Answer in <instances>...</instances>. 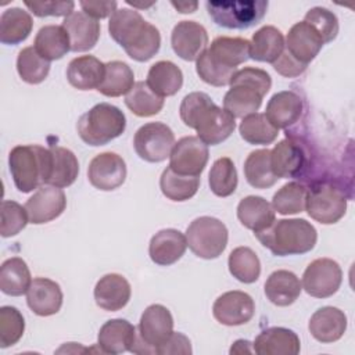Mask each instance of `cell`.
<instances>
[{
    "mask_svg": "<svg viewBox=\"0 0 355 355\" xmlns=\"http://www.w3.org/2000/svg\"><path fill=\"white\" fill-rule=\"evenodd\" d=\"M179 114L183 123L194 129L197 137L207 146H216L225 141L236 128L234 118L202 92H193L184 96Z\"/></svg>",
    "mask_w": 355,
    "mask_h": 355,
    "instance_id": "cell-1",
    "label": "cell"
},
{
    "mask_svg": "<svg viewBox=\"0 0 355 355\" xmlns=\"http://www.w3.org/2000/svg\"><path fill=\"white\" fill-rule=\"evenodd\" d=\"M108 32L126 54L139 62L153 58L161 47L159 31L136 10H116L110 18Z\"/></svg>",
    "mask_w": 355,
    "mask_h": 355,
    "instance_id": "cell-2",
    "label": "cell"
},
{
    "mask_svg": "<svg viewBox=\"0 0 355 355\" xmlns=\"http://www.w3.org/2000/svg\"><path fill=\"white\" fill-rule=\"evenodd\" d=\"M258 241L273 255H301L313 250L318 241L315 226L305 219H280L254 233Z\"/></svg>",
    "mask_w": 355,
    "mask_h": 355,
    "instance_id": "cell-3",
    "label": "cell"
},
{
    "mask_svg": "<svg viewBox=\"0 0 355 355\" xmlns=\"http://www.w3.org/2000/svg\"><path fill=\"white\" fill-rule=\"evenodd\" d=\"M270 86L272 79L266 71L252 67L237 69L230 80V89L223 97V110L233 118L254 114L261 107Z\"/></svg>",
    "mask_w": 355,
    "mask_h": 355,
    "instance_id": "cell-4",
    "label": "cell"
},
{
    "mask_svg": "<svg viewBox=\"0 0 355 355\" xmlns=\"http://www.w3.org/2000/svg\"><path fill=\"white\" fill-rule=\"evenodd\" d=\"M8 165L15 187L21 193H31L49 182L51 165L50 148L39 144L15 146L10 151Z\"/></svg>",
    "mask_w": 355,
    "mask_h": 355,
    "instance_id": "cell-5",
    "label": "cell"
},
{
    "mask_svg": "<svg viewBox=\"0 0 355 355\" xmlns=\"http://www.w3.org/2000/svg\"><path fill=\"white\" fill-rule=\"evenodd\" d=\"M76 129L86 144L104 146L125 132L126 118L118 107L100 103L79 118Z\"/></svg>",
    "mask_w": 355,
    "mask_h": 355,
    "instance_id": "cell-6",
    "label": "cell"
},
{
    "mask_svg": "<svg viewBox=\"0 0 355 355\" xmlns=\"http://www.w3.org/2000/svg\"><path fill=\"white\" fill-rule=\"evenodd\" d=\"M172 333L173 318L169 309L161 304H153L144 309L140 318L136 341L130 351L135 354H157Z\"/></svg>",
    "mask_w": 355,
    "mask_h": 355,
    "instance_id": "cell-7",
    "label": "cell"
},
{
    "mask_svg": "<svg viewBox=\"0 0 355 355\" xmlns=\"http://www.w3.org/2000/svg\"><path fill=\"white\" fill-rule=\"evenodd\" d=\"M227 227L214 216L194 219L186 230L187 247L194 255L202 259L218 258L227 245Z\"/></svg>",
    "mask_w": 355,
    "mask_h": 355,
    "instance_id": "cell-8",
    "label": "cell"
},
{
    "mask_svg": "<svg viewBox=\"0 0 355 355\" xmlns=\"http://www.w3.org/2000/svg\"><path fill=\"white\" fill-rule=\"evenodd\" d=\"M207 11L211 19L227 29H247L257 25L266 14L268 1H207Z\"/></svg>",
    "mask_w": 355,
    "mask_h": 355,
    "instance_id": "cell-9",
    "label": "cell"
},
{
    "mask_svg": "<svg viewBox=\"0 0 355 355\" xmlns=\"http://www.w3.org/2000/svg\"><path fill=\"white\" fill-rule=\"evenodd\" d=\"M305 209L313 220L333 225L345 215L347 197L338 186L330 182H318L306 191Z\"/></svg>",
    "mask_w": 355,
    "mask_h": 355,
    "instance_id": "cell-10",
    "label": "cell"
},
{
    "mask_svg": "<svg viewBox=\"0 0 355 355\" xmlns=\"http://www.w3.org/2000/svg\"><path fill=\"white\" fill-rule=\"evenodd\" d=\"M175 146L172 129L162 122H148L137 129L133 137L136 154L147 162L165 161Z\"/></svg>",
    "mask_w": 355,
    "mask_h": 355,
    "instance_id": "cell-11",
    "label": "cell"
},
{
    "mask_svg": "<svg viewBox=\"0 0 355 355\" xmlns=\"http://www.w3.org/2000/svg\"><path fill=\"white\" fill-rule=\"evenodd\" d=\"M343 282L340 265L330 258L312 261L302 275V288L315 298H327L336 294Z\"/></svg>",
    "mask_w": 355,
    "mask_h": 355,
    "instance_id": "cell-12",
    "label": "cell"
},
{
    "mask_svg": "<svg viewBox=\"0 0 355 355\" xmlns=\"http://www.w3.org/2000/svg\"><path fill=\"white\" fill-rule=\"evenodd\" d=\"M208 146L197 136H186L175 143L169 155V168L184 176H200L208 162Z\"/></svg>",
    "mask_w": 355,
    "mask_h": 355,
    "instance_id": "cell-13",
    "label": "cell"
},
{
    "mask_svg": "<svg viewBox=\"0 0 355 355\" xmlns=\"http://www.w3.org/2000/svg\"><path fill=\"white\" fill-rule=\"evenodd\" d=\"M87 178L93 187L111 191L123 184L126 179V164L115 153L107 151L97 154L89 164Z\"/></svg>",
    "mask_w": 355,
    "mask_h": 355,
    "instance_id": "cell-14",
    "label": "cell"
},
{
    "mask_svg": "<svg viewBox=\"0 0 355 355\" xmlns=\"http://www.w3.org/2000/svg\"><path fill=\"white\" fill-rule=\"evenodd\" d=\"M306 165V150L293 137H286L270 150V166L279 179L300 178L304 175Z\"/></svg>",
    "mask_w": 355,
    "mask_h": 355,
    "instance_id": "cell-15",
    "label": "cell"
},
{
    "mask_svg": "<svg viewBox=\"0 0 355 355\" xmlns=\"http://www.w3.org/2000/svg\"><path fill=\"white\" fill-rule=\"evenodd\" d=\"M67 207L65 193L55 186L43 184L25 202L29 223L43 225L58 218Z\"/></svg>",
    "mask_w": 355,
    "mask_h": 355,
    "instance_id": "cell-16",
    "label": "cell"
},
{
    "mask_svg": "<svg viewBox=\"0 0 355 355\" xmlns=\"http://www.w3.org/2000/svg\"><path fill=\"white\" fill-rule=\"evenodd\" d=\"M255 312V304L250 294L239 290L219 295L212 306L214 318L225 326H240L250 322Z\"/></svg>",
    "mask_w": 355,
    "mask_h": 355,
    "instance_id": "cell-17",
    "label": "cell"
},
{
    "mask_svg": "<svg viewBox=\"0 0 355 355\" xmlns=\"http://www.w3.org/2000/svg\"><path fill=\"white\" fill-rule=\"evenodd\" d=\"M171 44L182 60L197 61L208 46L207 29L196 21H180L173 26Z\"/></svg>",
    "mask_w": 355,
    "mask_h": 355,
    "instance_id": "cell-18",
    "label": "cell"
},
{
    "mask_svg": "<svg viewBox=\"0 0 355 355\" xmlns=\"http://www.w3.org/2000/svg\"><path fill=\"white\" fill-rule=\"evenodd\" d=\"M324 42L318 31L305 21L294 24L286 37V50L301 64L306 65L319 54Z\"/></svg>",
    "mask_w": 355,
    "mask_h": 355,
    "instance_id": "cell-19",
    "label": "cell"
},
{
    "mask_svg": "<svg viewBox=\"0 0 355 355\" xmlns=\"http://www.w3.org/2000/svg\"><path fill=\"white\" fill-rule=\"evenodd\" d=\"M62 26L69 36L71 51L83 53L92 50L100 37V22L83 11H73L64 18Z\"/></svg>",
    "mask_w": 355,
    "mask_h": 355,
    "instance_id": "cell-20",
    "label": "cell"
},
{
    "mask_svg": "<svg viewBox=\"0 0 355 355\" xmlns=\"http://www.w3.org/2000/svg\"><path fill=\"white\" fill-rule=\"evenodd\" d=\"M26 302L31 311L39 316L55 315L62 305L61 287L47 277H36L28 288Z\"/></svg>",
    "mask_w": 355,
    "mask_h": 355,
    "instance_id": "cell-21",
    "label": "cell"
},
{
    "mask_svg": "<svg viewBox=\"0 0 355 355\" xmlns=\"http://www.w3.org/2000/svg\"><path fill=\"white\" fill-rule=\"evenodd\" d=\"M187 248L186 236L176 229H162L157 232L148 245V254L154 263L169 266L178 262Z\"/></svg>",
    "mask_w": 355,
    "mask_h": 355,
    "instance_id": "cell-22",
    "label": "cell"
},
{
    "mask_svg": "<svg viewBox=\"0 0 355 355\" xmlns=\"http://www.w3.org/2000/svg\"><path fill=\"white\" fill-rule=\"evenodd\" d=\"M136 334V327L130 322L125 319H111L100 327L97 345L104 354H122L132 349Z\"/></svg>",
    "mask_w": 355,
    "mask_h": 355,
    "instance_id": "cell-23",
    "label": "cell"
},
{
    "mask_svg": "<svg viewBox=\"0 0 355 355\" xmlns=\"http://www.w3.org/2000/svg\"><path fill=\"white\" fill-rule=\"evenodd\" d=\"M130 284L118 273H108L100 277L94 287V300L97 306L104 311L115 312L126 306L130 300Z\"/></svg>",
    "mask_w": 355,
    "mask_h": 355,
    "instance_id": "cell-24",
    "label": "cell"
},
{
    "mask_svg": "<svg viewBox=\"0 0 355 355\" xmlns=\"http://www.w3.org/2000/svg\"><path fill=\"white\" fill-rule=\"evenodd\" d=\"M309 333L323 344L340 340L347 330V316L336 306H322L309 319Z\"/></svg>",
    "mask_w": 355,
    "mask_h": 355,
    "instance_id": "cell-25",
    "label": "cell"
},
{
    "mask_svg": "<svg viewBox=\"0 0 355 355\" xmlns=\"http://www.w3.org/2000/svg\"><path fill=\"white\" fill-rule=\"evenodd\" d=\"M300 348L301 343L297 333L286 327L262 330L252 343V349L258 355H297Z\"/></svg>",
    "mask_w": 355,
    "mask_h": 355,
    "instance_id": "cell-26",
    "label": "cell"
},
{
    "mask_svg": "<svg viewBox=\"0 0 355 355\" xmlns=\"http://www.w3.org/2000/svg\"><path fill=\"white\" fill-rule=\"evenodd\" d=\"M301 112V97L291 90H284L270 97L265 110V116L276 129H286L300 119Z\"/></svg>",
    "mask_w": 355,
    "mask_h": 355,
    "instance_id": "cell-27",
    "label": "cell"
},
{
    "mask_svg": "<svg viewBox=\"0 0 355 355\" xmlns=\"http://www.w3.org/2000/svg\"><path fill=\"white\" fill-rule=\"evenodd\" d=\"M105 64L93 55H80L73 58L67 68V79L78 90L97 89L103 82Z\"/></svg>",
    "mask_w": 355,
    "mask_h": 355,
    "instance_id": "cell-28",
    "label": "cell"
},
{
    "mask_svg": "<svg viewBox=\"0 0 355 355\" xmlns=\"http://www.w3.org/2000/svg\"><path fill=\"white\" fill-rule=\"evenodd\" d=\"M205 51L220 67L237 69L250 58V42L243 37L219 36Z\"/></svg>",
    "mask_w": 355,
    "mask_h": 355,
    "instance_id": "cell-29",
    "label": "cell"
},
{
    "mask_svg": "<svg viewBox=\"0 0 355 355\" xmlns=\"http://www.w3.org/2000/svg\"><path fill=\"white\" fill-rule=\"evenodd\" d=\"M302 290L301 282L295 273L279 269L269 275L265 282V294L268 300L277 306H288L297 301Z\"/></svg>",
    "mask_w": 355,
    "mask_h": 355,
    "instance_id": "cell-30",
    "label": "cell"
},
{
    "mask_svg": "<svg viewBox=\"0 0 355 355\" xmlns=\"http://www.w3.org/2000/svg\"><path fill=\"white\" fill-rule=\"evenodd\" d=\"M237 218L254 233L269 227L276 220L273 207L259 196L244 197L237 205Z\"/></svg>",
    "mask_w": 355,
    "mask_h": 355,
    "instance_id": "cell-31",
    "label": "cell"
},
{
    "mask_svg": "<svg viewBox=\"0 0 355 355\" xmlns=\"http://www.w3.org/2000/svg\"><path fill=\"white\" fill-rule=\"evenodd\" d=\"M283 50V33L272 25H266L258 29L250 42V58L259 62L273 64L282 55Z\"/></svg>",
    "mask_w": 355,
    "mask_h": 355,
    "instance_id": "cell-32",
    "label": "cell"
},
{
    "mask_svg": "<svg viewBox=\"0 0 355 355\" xmlns=\"http://www.w3.org/2000/svg\"><path fill=\"white\" fill-rule=\"evenodd\" d=\"M146 82L155 94L169 97L182 89L183 73L172 61H158L150 67Z\"/></svg>",
    "mask_w": 355,
    "mask_h": 355,
    "instance_id": "cell-33",
    "label": "cell"
},
{
    "mask_svg": "<svg viewBox=\"0 0 355 355\" xmlns=\"http://www.w3.org/2000/svg\"><path fill=\"white\" fill-rule=\"evenodd\" d=\"M33 47L47 61L61 60L71 51L69 36L62 25H44L36 33Z\"/></svg>",
    "mask_w": 355,
    "mask_h": 355,
    "instance_id": "cell-34",
    "label": "cell"
},
{
    "mask_svg": "<svg viewBox=\"0 0 355 355\" xmlns=\"http://www.w3.org/2000/svg\"><path fill=\"white\" fill-rule=\"evenodd\" d=\"M33 28L31 14L19 7L7 8L0 17V42L3 44H19L28 39Z\"/></svg>",
    "mask_w": 355,
    "mask_h": 355,
    "instance_id": "cell-35",
    "label": "cell"
},
{
    "mask_svg": "<svg viewBox=\"0 0 355 355\" xmlns=\"http://www.w3.org/2000/svg\"><path fill=\"white\" fill-rule=\"evenodd\" d=\"M32 279L26 262L19 257L6 259L0 266V290L11 297L28 293Z\"/></svg>",
    "mask_w": 355,
    "mask_h": 355,
    "instance_id": "cell-36",
    "label": "cell"
},
{
    "mask_svg": "<svg viewBox=\"0 0 355 355\" xmlns=\"http://www.w3.org/2000/svg\"><path fill=\"white\" fill-rule=\"evenodd\" d=\"M51 165H50V176L47 184L55 187H68L71 186L79 173V162L76 155L60 146H51Z\"/></svg>",
    "mask_w": 355,
    "mask_h": 355,
    "instance_id": "cell-37",
    "label": "cell"
},
{
    "mask_svg": "<svg viewBox=\"0 0 355 355\" xmlns=\"http://www.w3.org/2000/svg\"><path fill=\"white\" fill-rule=\"evenodd\" d=\"M133 85L135 73L130 67L123 61H110L105 64V73L97 90L107 97H119L128 94Z\"/></svg>",
    "mask_w": 355,
    "mask_h": 355,
    "instance_id": "cell-38",
    "label": "cell"
},
{
    "mask_svg": "<svg viewBox=\"0 0 355 355\" xmlns=\"http://www.w3.org/2000/svg\"><path fill=\"white\" fill-rule=\"evenodd\" d=\"M244 175L248 184L255 189L272 187L279 178L270 166V150L261 148L250 153L244 162Z\"/></svg>",
    "mask_w": 355,
    "mask_h": 355,
    "instance_id": "cell-39",
    "label": "cell"
},
{
    "mask_svg": "<svg viewBox=\"0 0 355 355\" xmlns=\"http://www.w3.org/2000/svg\"><path fill=\"white\" fill-rule=\"evenodd\" d=\"M126 107L137 116L147 118L158 114L164 107V97L155 94L147 85L140 80L133 85L130 92L125 96Z\"/></svg>",
    "mask_w": 355,
    "mask_h": 355,
    "instance_id": "cell-40",
    "label": "cell"
},
{
    "mask_svg": "<svg viewBox=\"0 0 355 355\" xmlns=\"http://www.w3.org/2000/svg\"><path fill=\"white\" fill-rule=\"evenodd\" d=\"M200 176H184L173 172L169 166L164 169L159 178L162 194L172 201L190 200L198 190Z\"/></svg>",
    "mask_w": 355,
    "mask_h": 355,
    "instance_id": "cell-41",
    "label": "cell"
},
{
    "mask_svg": "<svg viewBox=\"0 0 355 355\" xmlns=\"http://www.w3.org/2000/svg\"><path fill=\"white\" fill-rule=\"evenodd\" d=\"M227 265L230 275L245 284L257 282L261 275L259 258L250 247L234 248L229 255Z\"/></svg>",
    "mask_w": 355,
    "mask_h": 355,
    "instance_id": "cell-42",
    "label": "cell"
},
{
    "mask_svg": "<svg viewBox=\"0 0 355 355\" xmlns=\"http://www.w3.org/2000/svg\"><path fill=\"white\" fill-rule=\"evenodd\" d=\"M239 132L247 143L259 146L273 143L279 135V129H276L262 112H254L244 116L240 122Z\"/></svg>",
    "mask_w": 355,
    "mask_h": 355,
    "instance_id": "cell-43",
    "label": "cell"
},
{
    "mask_svg": "<svg viewBox=\"0 0 355 355\" xmlns=\"http://www.w3.org/2000/svg\"><path fill=\"white\" fill-rule=\"evenodd\" d=\"M17 71L24 82L39 85L50 72V61L43 58L33 46H29L18 53Z\"/></svg>",
    "mask_w": 355,
    "mask_h": 355,
    "instance_id": "cell-44",
    "label": "cell"
},
{
    "mask_svg": "<svg viewBox=\"0 0 355 355\" xmlns=\"http://www.w3.org/2000/svg\"><path fill=\"white\" fill-rule=\"evenodd\" d=\"M211 191L218 197H229L237 189V171L233 161L227 157L218 158L208 175Z\"/></svg>",
    "mask_w": 355,
    "mask_h": 355,
    "instance_id": "cell-45",
    "label": "cell"
},
{
    "mask_svg": "<svg viewBox=\"0 0 355 355\" xmlns=\"http://www.w3.org/2000/svg\"><path fill=\"white\" fill-rule=\"evenodd\" d=\"M308 189L300 182H288L279 189L273 198L272 207L282 215H294L305 209Z\"/></svg>",
    "mask_w": 355,
    "mask_h": 355,
    "instance_id": "cell-46",
    "label": "cell"
},
{
    "mask_svg": "<svg viewBox=\"0 0 355 355\" xmlns=\"http://www.w3.org/2000/svg\"><path fill=\"white\" fill-rule=\"evenodd\" d=\"M25 320L22 313L10 305L0 308V347L7 348L17 344L24 336Z\"/></svg>",
    "mask_w": 355,
    "mask_h": 355,
    "instance_id": "cell-47",
    "label": "cell"
},
{
    "mask_svg": "<svg viewBox=\"0 0 355 355\" xmlns=\"http://www.w3.org/2000/svg\"><path fill=\"white\" fill-rule=\"evenodd\" d=\"M196 71H197V75L201 78V80H204L205 83H208L211 86H216V87L230 85L233 75L237 72V69L225 68V67H220L219 64H216L214 60H211V57L207 54V51H204L197 58Z\"/></svg>",
    "mask_w": 355,
    "mask_h": 355,
    "instance_id": "cell-48",
    "label": "cell"
},
{
    "mask_svg": "<svg viewBox=\"0 0 355 355\" xmlns=\"http://www.w3.org/2000/svg\"><path fill=\"white\" fill-rule=\"evenodd\" d=\"M29 222L25 207L15 201L4 200L1 204V223L0 234L3 237H12L18 234Z\"/></svg>",
    "mask_w": 355,
    "mask_h": 355,
    "instance_id": "cell-49",
    "label": "cell"
},
{
    "mask_svg": "<svg viewBox=\"0 0 355 355\" xmlns=\"http://www.w3.org/2000/svg\"><path fill=\"white\" fill-rule=\"evenodd\" d=\"M304 21L318 31L324 44L333 42L337 37L338 19L333 11L324 7H313L305 14Z\"/></svg>",
    "mask_w": 355,
    "mask_h": 355,
    "instance_id": "cell-50",
    "label": "cell"
},
{
    "mask_svg": "<svg viewBox=\"0 0 355 355\" xmlns=\"http://www.w3.org/2000/svg\"><path fill=\"white\" fill-rule=\"evenodd\" d=\"M25 6L36 17H68L73 12L75 3L68 1H25Z\"/></svg>",
    "mask_w": 355,
    "mask_h": 355,
    "instance_id": "cell-51",
    "label": "cell"
},
{
    "mask_svg": "<svg viewBox=\"0 0 355 355\" xmlns=\"http://www.w3.org/2000/svg\"><path fill=\"white\" fill-rule=\"evenodd\" d=\"M272 65H273V69L284 78L300 76L306 69V65L297 61L286 49L283 50L282 55Z\"/></svg>",
    "mask_w": 355,
    "mask_h": 355,
    "instance_id": "cell-52",
    "label": "cell"
},
{
    "mask_svg": "<svg viewBox=\"0 0 355 355\" xmlns=\"http://www.w3.org/2000/svg\"><path fill=\"white\" fill-rule=\"evenodd\" d=\"M157 354L161 355H169V354H191V345H190V340L182 334V333H172L171 337L165 341V344H162L158 349Z\"/></svg>",
    "mask_w": 355,
    "mask_h": 355,
    "instance_id": "cell-53",
    "label": "cell"
},
{
    "mask_svg": "<svg viewBox=\"0 0 355 355\" xmlns=\"http://www.w3.org/2000/svg\"><path fill=\"white\" fill-rule=\"evenodd\" d=\"M83 12L94 19H103L116 11V1H80Z\"/></svg>",
    "mask_w": 355,
    "mask_h": 355,
    "instance_id": "cell-54",
    "label": "cell"
},
{
    "mask_svg": "<svg viewBox=\"0 0 355 355\" xmlns=\"http://www.w3.org/2000/svg\"><path fill=\"white\" fill-rule=\"evenodd\" d=\"M251 343L247 340H237L232 348H230V354H243V352H252L254 349L250 348Z\"/></svg>",
    "mask_w": 355,
    "mask_h": 355,
    "instance_id": "cell-55",
    "label": "cell"
},
{
    "mask_svg": "<svg viewBox=\"0 0 355 355\" xmlns=\"http://www.w3.org/2000/svg\"><path fill=\"white\" fill-rule=\"evenodd\" d=\"M172 6H173L179 12L189 14V12H194L198 4H197L196 1H194V3H187V1H184V3H175V1H172Z\"/></svg>",
    "mask_w": 355,
    "mask_h": 355,
    "instance_id": "cell-56",
    "label": "cell"
}]
</instances>
